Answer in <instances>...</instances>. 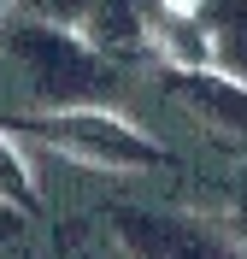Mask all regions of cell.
<instances>
[{
  "instance_id": "9c48e42d",
  "label": "cell",
  "mask_w": 247,
  "mask_h": 259,
  "mask_svg": "<svg viewBox=\"0 0 247 259\" xmlns=\"http://www.w3.org/2000/svg\"><path fill=\"white\" fill-rule=\"evenodd\" d=\"M230 236H235V247H241V259H247V171L235 177V200H230Z\"/></svg>"
},
{
  "instance_id": "6da1fadb",
  "label": "cell",
  "mask_w": 247,
  "mask_h": 259,
  "mask_svg": "<svg viewBox=\"0 0 247 259\" xmlns=\"http://www.w3.org/2000/svg\"><path fill=\"white\" fill-rule=\"evenodd\" d=\"M6 48H12L24 82H30L35 112H59V106H112V100L124 95L118 59H106L82 30L47 24V18H18L12 30H6Z\"/></svg>"
},
{
  "instance_id": "3957f363",
  "label": "cell",
  "mask_w": 247,
  "mask_h": 259,
  "mask_svg": "<svg viewBox=\"0 0 247 259\" xmlns=\"http://www.w3.org/2000/svg\"><path fill=\"white\" fill-rule=\"evenodd\" d=\"M112 230L130 259H241L230 224L218 230L194 212H153V206H118Z\"/></svg>"
},
{
  "instance_id": "7a4b0ae2",
  "label": "cell",
  "mask_w": 247,
  "mask_h": 259,
  "mask_svg": "<svg viewBox=\"0 0 247 259\" xmlns=\"http://www.w3.org/2000/svg\"><path fill=\"white\" fill-rule=\"evenodd\" d=\"M12 136L24 142H41L65 159L82 165H100V171H153L165 159L159 142L147 130H135L124 112L112 106H59V112H30V118H12Z\"/></svg>"
},
{
  "instance_id": "30bf717a",
  "label": "cell",
  "mask_w": 247,
  "mask_h": 259,
  "mask_svg": "<svg viewBox=\"0 0 247 259\" xmlns=\"http://www.w3.org/2000/svg\"><path fill=\"white\" fill-rule=\"evenodd\" d=\"M6 6H12V0H0V18H6Z\"/></svg>"
},
{
  "instance_id": "8992f818",
  "label": "cell",
  "mask_w": 247,
  "mask_h": 259,
  "mask_svg": "<svg viewBox=\"0 0 247 259\" xmlns=\"http://www.w3.org/2000/svg\"><path fill=\"white\" fill-rule=\"evenodd\" d=\"M212 30V65L247 82V0H200Z\"/></svg>"
},
{
  "instance_id": "277c9868",
  "label": "cell",
  "mask_w": 247,
  "mask_h": 259,
  "mask_svg": "<svg viewBox=\"0 0 247 259\" xmlns=\"http://www.w3.org/2000/svg\"><path fill=\"white\" fill-rule=\"evenodd\" d=\"M177 89L188 95V106H194L218 136L247 142V82H241V77L206 65V71H177Z\"/></svg>"
},
{
  "instance_id": "ba28073f",
  "label": "cell",
  "mask_w": 247,
  "mask_h": 259,
  "mask_svg": "<svg viewBox=\"0 0 247 259\" xmlns=\"http://www.w3.org/2000/svg\"><path fill=\"white\" fill-rule=\"evenodd\" d=\"M94 6H100V0H24V18H47V24L77 30V24L94 12Z\"/></svg>"
},
{
  "instance_id": "52a82bcc",
  "label": "cell",
  "mask_w": 247,
  "mask_h": 259,
  "mask_svg": "<svg viewBox=\"0 0 247 259\" xmlns=\"http://www.w3.org/2000/svg\"><path fill=\"white\" fill-rule=\"evenodd\" d=\"M0 200L6 206H30L35 200V171H30V153H24V136L0 124Z\"/></svg>"
},
{
  "instance_id": "5b68a950",
  "label": "cell",
  "mask_w": 247,
  "mask_h": 259,
  "mask_svg": "<svg viewBox=\"0 0 247 259\" xmlns=\"http://www.w3.org/2000/svg\"><path fill=\"white\" fill-rule=\"evenodd\" d=\"M77 30L88 35L106 59H124V53L147 48V0H100Z\"/></svg>"
}]
</instances>
